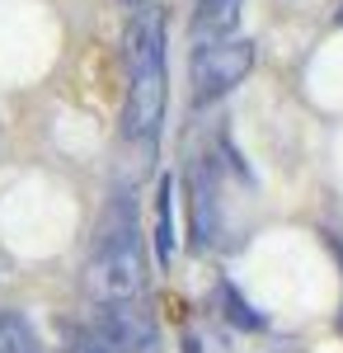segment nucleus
<instances>
[{"instance_id": "f257e3e1", "label": "nucleus", "mask_w": 343, "mask_h": 353, "mask_svg": "<svg viewBox=\"0 0 343 353\" xmlns=\"http://www.w3.org/2000/svg\"><path fill=\"white\" fill-rule=\"evenodd\" d=\"M85 288L94 301H123L146 292V245H141V231L132 226V203L123 208L118 226L113 221L99 226V241H94L90 269H85Z\"/></svg>"}, {"instance_id": "f03ea898", "label": "nucleus", "mask_w": 343, "mask_h": 353, "mask_svg": "<svg viewBox=\"0 0 343 353\" xmlns=\"http://www.w3.org/2000/svg\"><path fill=\"white\" fill-rule=\"evenodd\" d=\"M254 66V43L249 38H207L193 61H188V81H193V104H211L221 94H231Z\"/></svg>"}, {"instance_id": "7ed1b4c3", "label": "nucleus", "mask_w": 343, "mask_h": 353, "mask_svg": "<svg viewBox=\"0 0 343 353\" xmlns=\"http://www.w3.org/2000/svg\"><path fill=\"white\" fill-rule=\"evenodd\" d=\"M94 330L118 353H156L160 349V325H156V316H151V306H141V297L99 301Z\"/></svg>"}, {"instance_id": "20e7f679", "label": "nucleus", "mask_w": 343, "mask_h": 353, "mask_svg": "<svg viewBox=\"0 0 343 353\" xmlns=\"http://www.w3.org/2000/svg\"><path fill=\"white\" fill-rule=\"evenodd\" d=\"M160 118H165V66L132 71L127 109H123V137L127 141H156Z\"/></svg>"}, {"instance_id": "39448f33", "label": "nucleus", "mask_w": 343, "mask_h": 353, "mask_svg": "<svg viewBox=\"0 0 343 353\" xmlns=\"http://www.w3.org/2000/svg\"><path fill=\"white\" fill-rule=\"evenodd\" d=\"M123 61H127V71L165 66V10H141L127 24V33H123Z\"/></svg>"}, {"instance_id": "423d86ee", "label": "nucleus", "mask_w": 343, "mask_h": 353, "mask_svg": "<svg viewBox=\"0 0 343 353\" xmlns=\"http://www.w3.org/2000/svg\"><path fill=\"white\" fill-rule=\"evenodd\" d=\"M193 231L202 236V245H221L226 236V221H221V184H216V170L207 161L193 165Z\"/></svg>"}, {"instance_id": "0eeeda50", "label": "nucleus", "mask_w": 343, "mask_h": 353, "mask_svg": "<svg viewBox=\"0 0 343 353\" xmlns=\"http://www.w3.org/2000/svg\"><path fill=\"white\" fill-rule=\"evenodd\" d=\"M240 24V0H198V10H193V33H198V43H207V38H231Z\"/></svg>"}, {"instance_id": "6e6552de", "label": "nucleus", "mask_w": 343, "mask_h": 353, "mask_svg": "<svg viewBox=\"0 0 343 353\" xmlns=\"http://www.w3.org/2000/svg\"><path fill=\"white\" fill-rule=\"evenodd\" d=\"M169 208H174V179H160V189H156V254H160V264L174 259V221H169Z\"/></svg>"}, {"instance_id": "1a4fd4ad", "label": "nucleus", "mask_w": 343, "mask_h": 353, "mask_svg": "<svg viewBox=\"0 0 343 353\" xmlns=\"http://www.w3.org/2000/svg\"><path fill=\"white\" fill-rule=\"evenodd\" d=\"M0 353H38V339H33L28 321L14 316V311H0Z\"/></svg>"}, {"instance_id": "9d476101", "label": "nucleus", "mask_w": 343, "mask_h": 353, "mask_svg": "<svg viewBox=\"0 0 343 353\" xmlns=\"http://www.w3.org/2000/svg\"><path fill=\"white\" fill-rule=\"evenodd\" d=\"M216 306H221V316H226L231 325H240V330H264V321L245 306V297H240L236 288H216Z\"/></svg>"}, {"instance_id": "9b49d317", "label": "nucleus", "mask_w": 343, "mask_h": 353, "mask_svg": "<svg viewBox=\"0 0 343 353\" xmlns=\"http://www.w3.org/2000/svg\"><path fill=\"white\" fill-rule=\"evenodd\" d=\"M71 353H118V349L108 344V339L99 334V330H90L85 339H76V344H71Z\"/></svg>"}, {"instance_id": "f8f14e48", "label": "nucleus", "mask_w": 343, "mask_h": 353, "mask_svg": "<svg viewBox=\"0 0 343 353\" xmlns=\"http://www.w3.org/2000/svg\"><path fill=\"white\" fill-rule=\"evenodd\" d=\"M118 5H127V10H136V5H146V0H118Z\"/></svg>"}, {"instance_id": "ddd939ff", "label": "nucleus", "mask_w": 343, "mask_h": 353, "mask_svg": "<svg viewBox=\"0 0 343 353\" xmlns=\"http://www.w3.org/2000/svg\"><path fill=\"white\" fill-rule=\"evenodd\" d=\"M339 24H343V10H339Z\"/></svg>"}]
</instances>
